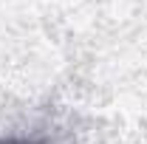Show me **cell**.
I'll return each mask as SVG.
<instances>
[{"label": "cell", "mask_w": 147, "mask_h": 144, "mask_svg": "<svg viewBox=\"0 0 147 144\" xmlns=\"http://www.w3.org/2000/svg\"><path fill=\"white\" fill-rule=\"evenodd\" d=\"M0 144H28V141H0Z\"/></svg>", "instance_id": "obj_1"}]
</instances>
